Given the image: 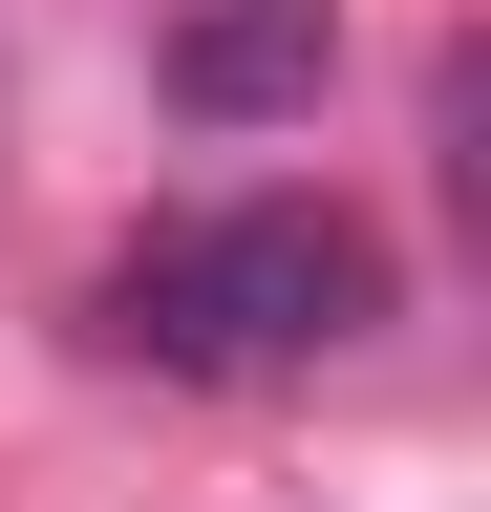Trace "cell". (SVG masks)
Listing matches in <instances>:
<instances>
[{"label": "cell", "instance_id": "1", "mask_svg": "<svg viewBox=\"0 0 491 512\" xmlns=\"http://www.w3.org/2000/svg\"><path fill=\"white\" fill-rule=\"evenodd\" d=\"M385 320V235L342 192H257V214H193V235H129L107 256V342L171 363V384H257V363H321Z\"/></svg>", "mask_w": 491, "mask_h": 512}, {"label": "cell", "instance_id": "2", "mask_svg": "<svg viewBox=\"0 0 491 512\" xmlns=\"http://www.w3.org/2000/svg\"><path fill=\"white\" fill-rule=\"evenodd\" d=\"M150 86L193 107V128H299L342 86V0H193V22L150 43Z\"/></svg>", "mask_w": 491, "mask_h": 512}]
</instances>
